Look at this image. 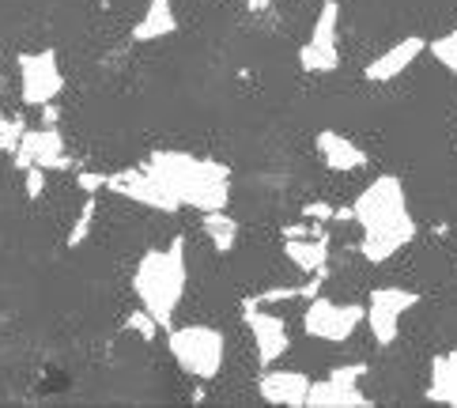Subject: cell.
<instances>
[{"instance_id": "cell-17", "label": "cell", "mask_w": 457, "mask_h": 408, "mask_svg": "<svg viewBox=\"0 0 457 408\" xmlns=\"http://www.w3.org/2000/svg\"><path fill=\"white\" fill-rule=\"evenodd\" d=\"M178 30V15H174V4L170 0H152L144 20L133 27V38L137 42H159V38H170Z\"/></svg>"}, {"instance_id": "cell-15", "label": "cell", "mask_w": 457, "mask_h": 408, "mask_svg": "<svg viewBox=\"0 0 457 408\" xmlns=\"http://www.w3.org/2000/svg\"><path fill=\"white\" fill-rule=\"evenodd\" d=\"M318 155H321L325 167L337 171V174H352V171L367 167V152L359 148L355 140H348L345 133H333V129L318 133Z\"/></svg>"}, {"instance_id": "cell-21", "label": "cell", "mask_w": 457, "mask_h": 408, "mask_svg": "<svg viewBox=\"0 0 457 408\" xmlns=\"http://www.w3.org/2000/svg\"><path fill=\"white\" fill-rule=\"evenodd\" d=\"M125 333H137V337H144V340H152V337H159V333H167V329H162V325L148 314V310H133V314H129L125 318Z\"/></svg>"}, {"instance_id": "cell-23", "label": "cell", "mask_w": 457, "mask_h": 408, "mask_svg": "<svg viewBox=\"0 0 457 408\" xmlns=\"http://www.w3.org/2000/svg\"><path fill=\"white\" fill-rule=\"evenodd\" d=\"M42 186H46V171L42 167H27V197L30 201L42 197Z\"/></svg>"}, {"instance_id": "cell-19", "label": "cell", "mask_w": 457, "mask_h": 408, "mask_svg": "<svg viewBox=\"0 0 457 408\" xmlns=\"http://www.w3.org/2000/svg\"><path fill=\"white\" fill-rule=\"evenodd\" d=\"M204 235L208 242L216 246V254H231L238 246V220L227 216V208H216V212H204Z\"/></svg>"}, {"instance_id": "cell-12", "label": "cell", "mask_w": 457, "mask_h": 408, "mask_svg": "<svg viewBox=\"0 0 457 408\" xmlns=\"http://www.w3.org/2000/svg\"><path fill=\"white\" fill-rule=\"evenodd\" d=\"M15 167H42V171H61L69 167V155H64V140L54 125L42 129H23L20 144H15Z\"/></svg>"}, {"instance_id": "cell-11", "label": "cell", "mask_w": 457, "mask_h": 408, "mask_svg": "<svg viewBox=\"0 0 457 408\" xmlns=\"http://www.w3.org/2000/svg\"><path fill=\"white\" fill-rule=\"evenodd\" d=\"M106 189L121 193V197L137 201V204L152 208V212H167V216H174V212L182 208V201H178L174 193L144 167H129V171H118V174H106Z\"/></svg>"}, {"instance_id": "cell-2", "label": "cell", "mask_w": 457, "mask_h": 408, "mask_svg": "<svg viewBox=\"0 0 457 408\" xmlns=\"http://www.w3.org/2000/svg\"><path fill=\"white\" fill-rule=\"evenodd\" d=\"M144 171L155 174L167 186L182 208H197V212H216L231 204V167L212 159H197L186 152H155Z\"/></svg>"}, {"instance_id": "cell-16", "label": "cell", "mask_w": 457, "mask_h": 408, "mask_svg": "<svg viewBox=\"0 0 457 408\" xmlns=\"http://www.w3.org/2000/svg\"><path fill=\"white\" fill-rule=\"evenodd\" d=\"M287 261L306 276H325V265H329V231L325 235H306V238H287L284 246Z\"/></svg>"}, {"instance_id": "cell-13", "label": "cell", "mask_w": 457, "mask_h": 408, "mask_svg": "<svg viewBox=\"0 0 457 408\" xmlns=\"http://www.w3.org/2000/svg\"><path fill=\"white\" fill-rule=\"evenodd\" d=\"M257 394H261V401H269V404L306 408V397H310V374H303V371L265 367V374L257 379Z\"/></svg>"}, {"instance_id": "cell-7", "label": "cell", "mask_w": 457, "mask_h": 408, "mask_svg": "<svg viewBox=\"0 0 457 408\" xmlns=\"http://www.w3.org/2000/svg\"><path fill=\"white\" fill-rule=\"evenodd\" d=\"M420 306V296L408 287H397V284H386V287H374L370 299H367V325L374 333V345L378 348H389L394 340L401 337V321L408 310Z\"/></svg>"}, {"instance_id": "cell-3", "label": "cell", "mask_w": 457, "mask_h": 408, "mask_svg": "<svg viewBox=\"0 0 457 408\" xmlns=\"http://www.w3.org/2000/svg\"><path fill=\"white\" fill-rule=\"evenodd\" d=\"M186 280H189V261H186V238L178 235L170 246L148 250L140 257V265L133 272V291L140 306L162 325L170 329V318L178 314L186 296Z\"/></svg>"}, {"instance_id": "cell-9", "label": "cell", "mask_w": 457, "mask_h": 408, "mask_svg": "<svg viewBox=\"0 0 457 408\" xmlns=\"http://www.w3.org/2000/svg\"><path fill=\"white\" fill-rule=\"evenodd\" d=\"M337 27H340V8L329 0V4L321 8V15L314 20V30H310V38L303 42V50H299L303 72H310V76H325V72H337V69H340Z\"/></svg>"}, {"instance_id": "cell-18", "label": "cell", "mask_w": 457, "mask_h": 408, "mask_svg": "<svg viewBox=\"0 0 457 408\" xmlns=\"http://www.w3.org/2000/svg\"><path fill=\"white\" fill-rule=\"evenodd\" d=\"M428 397L457 408V348L435 355V363H431V382H428Z\"/></svg>"}, {"instance_id": "cell-4", "label": "cell", "mask_w": 457, "mask_h": 408, "mask_svg": "<svg viewBox=\"0 0 457 408\" xmlns=\"http://www.w3.org/2000/svg\"><path fill=\"white\" fill-rule=\"evenodd\" d=\"M167 352L189 379L212 382L223 371L227 337L216 325H178V329H167Z\"/></svg>"}, {"instance_id": "cell-22", "label": "cell", "mask_w": 457, "mask_h": 408, "mask_svg": "<svg viewBox=\"0 0 457 408\" xmlns=\"http://www.w3.org/2000/svg\"><path fill=\"white\" fill-rule=\"evenodd\" d=\"M95 193H87V201H84V212L76 216V227H72V235H69V246H76V242H84L87 231H91V220H95Z\"/></svg>"}, {"instance_id": "cell-8", "label": "cell", "mask_w": 457, "mask_h": 408, "mask_svg": "<svg viewBox=\"0 0 457 408\" xmlns=\"http://www.w3.org/2000/svg\"><path fill=\"white\" fill-rule=\"evenodd\" d=\"M242 321H246V329L253 337V352H257L261 367H276L291 352L287 321L280 314H269L265 303H261L257 296H250L246 303H242Z\"/></svg>"}, {"instance_id": "cell-6", "label": "cell", "mask_w": 457, "mask_h": 408, "mask_svg": "<svg viewBox=\"0 0 457 408\" xmlns=\"http://www.w3.org/2000/svg\"><path fill=\"white\" fill-rule=\"evenodd\" d=\"M20 69V103L42 110L46 103H54L57 95L64 91V72L57 50H38V54H20L15 61Z\"/></svg>"}, {"instance_id": "cell-26", "label": "cell", "mask_w": 457, "mask_h": 408, "mask_svg": "<svg viewBox=\"0 0 457 408\" xmlns=\"http://www.w3.org/2000/svg\"><path fill=\"white\" fill-rule=\"evenodd\" d=\"M246 4H250L253 12H261V8H269V4H272V0H246Z\"/></svg>"}, {"instance_id": "cell-20", "label": "cell", "mask_w": 457, "mask_h": 408, "mask_svg": "<svg viewBox=\"0 0 457 408\" xmlns=\"http://www.w3.org/2000/svg\"><path fill=\"white\" fill-rule=\"evenodd\" d=\"M428 54L443 64V69H450V76H457V30H446V35H438L428 42Z\"/></svg>"}, {"instance_id": "cell-5", "label": "cell", "mask_w": 457, "mask_h": 408, "mask_svg": "<svg viewBox=\"0 0 457 408\" xmlns=\"http://www.w3.org/2000/svg\"><path fill=\"white\" fill-rule=\"evenodd\" d=\"M359 325H367V306L359 303H337V299H306L303 310V329L306 337L325 340V345H345L355 337Z\"/></svg>"}, {"instance_id": "cell-24", "label": "cell", "mask_w": 457, "mask_h": 408, "mask_svg": "<svg viewBox=\"0 0 457 408\" xmlns=\"http://www.w3.org/2000/svg\"><path fill=\"white\" fill-rule=\"evenodd\" d=\"M303 216H306V220H321V223H329V220L337 216V208H333V204H325V201H314V204H306V208H303Z\"/></svg>"}, {"instance_id": "cell-14", "label": "cell", "mask_w": 457, "mask_h": 408, "mask_svg": "<svg viewBox=\"0 0 457 408\" xmlns=\"http://www.w3.org/2000/svg\"><path fill=\"white\" fill-rule=\"evenodd\" d=\"M420 54H428V38H401L397 46H389L386 54H378L370 64H367V79L370 84H394L397 76H404L408 69H412V61L420 57Z\"/></svg>"}, {"instance_id": "cell-10", "label": "cell", "mask_w": 457, "mask_h": 408, "mask_svg": "<svg viewBox=\"0 0 457 408\" xmlns=\"http://www.w3.org/2000/svg\"><path fill=\"white\" fill-rule=\"evenodd\" d=\"M363 374L367 363H355V367H337L321 382H310L306 408H370V397L359 389Z\"/></svg>"}, {"instance_id": "cell-25", "label": "cell", "mask_w": 457, "mask_h": 408, "mask_svg": "<svg viewBox=\"0 0 457 408\" xmlns=\"http://www.w3.org/2000/svg\"><path fill=\"white\" fill-rule=\"evenodd\" d=\"M76 186L84 193H95V189H106V174H91V171H79L76 174Z\"/></svg>"}, {"instance_id": "cell-1", "label": "cell", "mask_w": 457, "mask_h": 408, "mask_svg": "<svg viewBox=\"0 0 457 408\" xmlns=\"http://www.w3.org/2000/svg\"><path fill=\"white\" fill-rule=\"evenodd\" d=\"M352 220L359 223V254L370 265H382L416 238V220L408 212V193L397 174H382L352 201Z\"/></svg>"}]
</instances>
